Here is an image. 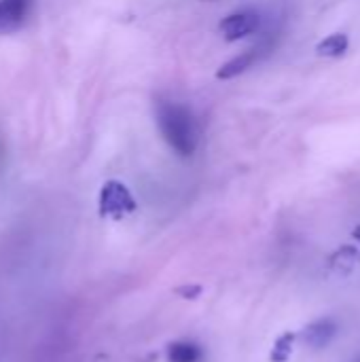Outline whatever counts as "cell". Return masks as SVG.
Returning a JSON list of instances; mask_svg holds the SVG:
<instances>
[{
  "mask_svg": "<svg viewBox=\"0 0 360 362\" xmlns=\"http://www.w3.org/2000/svg\"><path fill=\"white\" fill-rule=\"evenodd\" d=\"M259 21H261L259 13H255V11H236L221 21V32H223L225 40L236 42V40H242V38L255 34L259 28Z\"/></svg>",
  "mask_w": 360,
  "mask_h": 362,
  "instance_id": "277c9868",
  "label": "cell"
},
{
  "mask_svg": "<svg viewBox=\"0 0 360 362\" xmlns=\"http://www.w3.org/2000/svg\"><path fill=\"white\" fill-rule=\"evenodd\" d=\"M204 350L193 341H174L168 346V361L170 362H202Z\"/></svg>",
  "mask_w": 360,
  "mask_h": 362,
  "instance_id": "52a82bcc",
  "label": "cell"
},
{
  "mask_svg": "<svg viewBox=\"0 0 360 362\" xmlns=\"http://www.w3.org/2000/svg\"><path fill=\"white\" fill-rule=\"evenodd\" d=\"M136 210V202L129 189L119 180H108L100 191V214L112 221H121Z\"/></svg>",
  "mask_w": 360,
  "mask_h": 362,
  "instance_id": "7a4b0ae2",
  "label": "cell"
},
{
  "mask_svg": "<svg viewBox=\"0 0 360 362\" xmlns=\"http://www.w3.org/2000/svg\"><path fill=\"white\" fill-rule=\"evenodd\" d=\"M2 161H4V140L0 138V168H2Z\"/></svg>",
  "mask_w": 360,
  "mask_h": 362,
  "instance_id": "9c48e42d",
  "label": "cell"
},
{
  "mask_svg": "<svg viewBox=\"0 0 360 362\" xmlns=\"http://www.w3.org/2000/svg\"><path fill=\"white\" fill-rule=\"evenodd\" d=\"M348 47H350L348 34L337 32V34H331V36H327L325 40H320L318 47H316V53H318L320 57H342V55L348 51Z\"/></svg>",
  "mask_w": 360,
  "mask_h": 362,
  "instance_id": "ba28073f",
  "label": "cell"
},
{
  "mask_svg": "<svg viewBox=\"0 0 360 362\" xmlns=\"http://www.w3.org/2000/svg\"><path fill=\"white\" fill-rule=\"evenodd\" d=\"M274 47H276L274 36H267V38L259 40L255 47L246 49L242 55H238V57L229 59L227 64H223V66L219 68V72H216V78L229 81V78H236V76L244 74L246 70H250L252 66H257L259 62H263V59L274 51Z\"/></svg>",
  "mask_w": 360,
  "mask_h": 362,
  "instance_id": "3957f363",
  "label": "cell"
},
{
  "mask_svg": "<svg viewBox=\"0 0 360 362\" xmlns=\"http://www.w3.org/2000/svg\"><path fill=\"white\" fill-rule=\"evenodd\" d=\"M155 121L168 142V146L178 157H191L199 142V127L193 112L172 100H155Z\"/></svg>",
  "mask_w": 360,
  "mask_h": 362,
  "instance_id": "6da1fadb",
  "label": "cell"
},
{
  "mask_svg": "<svg viewBox=\"0 0 360 362\" xmlns=\"http://www.w3.org/2000/svg\"><path fill=\"white\" fill-rule=\"evenodd\" d=\"M34 0H0V34L19 30L32 8Z\"/></svg>",
  "mask_w": 360,
  "mask_h": 362,
  "instance_id": "5b68a950",
  "label": "cell"
},
{
  "mask_svg": "<svg viewBox=\"0 0 360 362\" xmlns=\"http://www.w3.org/2000/svg\"><path fill=\"white\" fill-rule=\"evenodd\" d=\"M335 333H337V325L331 318H325L306 329V341L312 348H325L335 337Z\"/></svg>",
  "mask_w": 360,
  "mask_h": 362,
  "instance_id": "8992f818",
  "label": "cell"
},
{
  "mask_svg": "<svg viewBox=\"0 0 360 362\" xmlns=\"http://www.w3.org/2000/svg\"><path fill=\"white\" fill-rule=\"evenodd\" d=\"M352 362H360V356H356V358H354V361Z\"/></svg>",
  "mask_w": 360,
  "mask_h": 362,
  "instance_id": "30bf717a",
  "label": "cell"
}]
</instances>
